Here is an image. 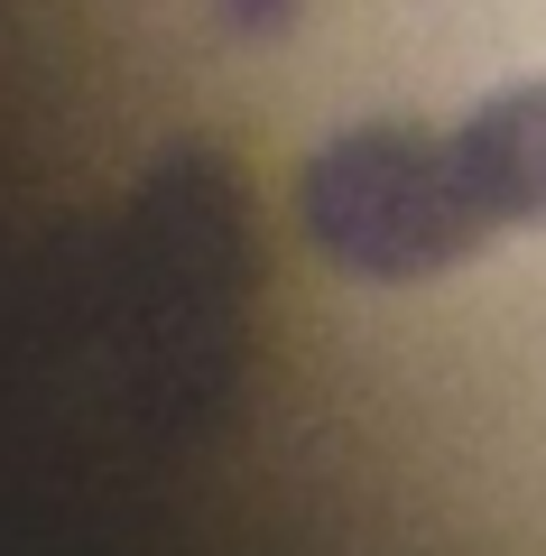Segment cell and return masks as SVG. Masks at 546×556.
<instances>
[{
	"mask_svg": "<svg viewBox=\"0 0 546 556\" xmlns=\"http://www.w3.org/2000/svg\"><path fill=\"white\" fill-rule=\"evenodd\" d=\"M296 204H306L315 251L343 260L352 278H390V288L398 278H435L509 232L472 121H454V130L361 121V130L315 149Z\"/></svg>",
	"mask_w": 546,
	"mask_h": 556,
	"instance_id": "6da1fadb",
	"label": "cell"
},
{
	"mask_svg": "<svg viewBox=\"0 0 546 556\" xmlns=\"http://www.w3.org/2000/svg\"><path fill=\"white\" fill-rule=\"evenodd\" d=\"M472 130H482V149H491L509 232H519V223H546V84H519V93L482 102Z\"/></svg>",
	"mask_w": 546,
	"mask_h": 556,
	"instance_id": "7a4b0ae2",
	"label": "cell"
}]
</instances>
